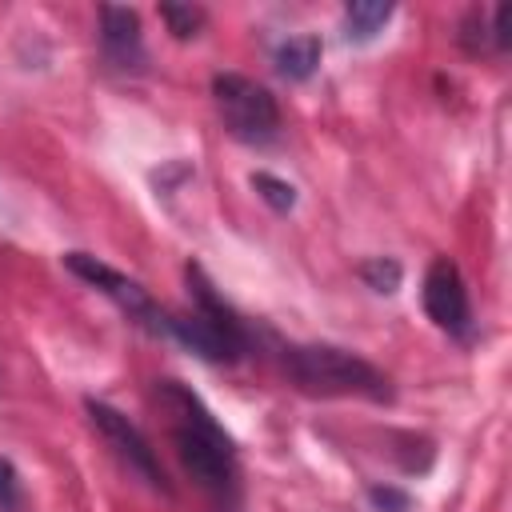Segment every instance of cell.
<instances>
[{"label": "cell", "mask_w": 512, "mask_h": 512, "mask_svg": "<svg viewBox=\"0 0 512 512\" xmlns=\"http://www.w3.org/2000/svg\"><path fill=\"white\" fill-rule=\"evenodd\" d=\"M156 400L168 416V436L172 448L184 464V472L212 496L228 500L236 492V448L232 436L216 424V416L208 412V404L184 388L180 380H160L156 384Z\"/></svg>", "instance_id": "cell-1"}, {"label": "cell", "mask_w": 512, "mask_h": 512, "mask_svg": "<svg viewBox=\"0 0 512 512\" xmlns=\"http://www.w3.org/2000/svg\"><path fill=\"white\" fill-rule=\"evenodd\" d=\"M288 376L312 396H360V400H388V376L368 364L364 356L336 348V344H288L284 348Z\"/></svg>", "instance_id": "cell-2"}, {"label": "cell", "mask_w": 512, "mask_h": 512, "mask_svg": "<svg viewBox=\"0 0 512 512\" xmlns=\"http://www.w3.org/2000/svg\"><path fill=\"white\" fill-rule=\"evenodd\" d=\"M212 100L220 108L228 136H236L244 144H268L280 136V104L264 84H256L240 72H220L212 80Z\"/></svg>", "instance_id": "cell-3"}, {"label": "cell", "mask_w": 512, "mask_h": 512, "mask_svg": "<svg viewBox=\"0 0 512 512\" xmlns=\"http://www.w3.org/2000/svg\"><path fill=\"white\" fill-rule=\"evenodd\" d=\"M88 416H92L96 432L108 440V448L128 464V472H136V476L148 480L152 488H164V492H168V480H164V468H160V460H156V448L148 444V436H144L124 412H116V408L104 404V400H88Z\"/></svg>", "instance_id": "cell-4"}, {"label": "cell", "mask_w": 512, "mask_h": 512, "mask_svg": "<svg viewBox=\"0 0 512 512\" xmlns=\"http://www.w3.org/2000/svg\"><path fill=\"white\" fill-rule=\"evenodd\" d=\"M424 312L436 328H444L448 336H468L472 332V300L464 288L460 268L448 256H436L424 272V288H420Z\"/></svg>", "instance_id": "cell-5"}, {"label": "cell", "mask_w": 512, "mask_h": 512, "mask_svg": "<svg viewBox=\"0 0 512 512\" xmlns=\"http://www.w3.org/2000/svg\"><path fill=\"white\" fill-rule=\"evenodd\" d=\"M64 264H68V272H76L84 284H92V288H100L104 296H112L124 312H132V316H136V320H144L148 328L164 332V308H156V304H152V296H148L136 280H128L124 272L108 268L104 260H96V256H88V252H68V256H64Z\"/></svg>", "instance_id": "cell-6"}, {"label": "cell", "mask_w": 512, "mask_h": 512, "mask_svg": "<svg viewBox=\"0 0 512 512\" xmlns=\"http://www.w3.org/2000/svg\"><path fill=\"white\" fill-rule=\"evenodd\" d=\"M100 44L104 56L120 68H136L144 60V32H140V16L136 8H120V4H104L100 8Z\"/></svg>", "instance_id": "cell-7"}, {"label": "cell", "mask_w": 512, "mask_h": 512, "mask_svg": "<svg viewBox=\"0 0 512 512\" xmlns=\"http://www.w3.org/2000/svg\"><path fill=\"white\" fill-rule=\"evenodd\" d=\"M320 64V40L316 36H288L280 48H276V72L288 76V80H308Z\"/></svg>", "instance_id": "cell-8"}, {"label": "cell", "mask_w": 512, "mask_h": 512, "mask_svg": "<svg viewBox=\"0 0 512 512\" xmlns=\"http://www.w3.org/2000/svg\"><path fill=\"white\" fill-rule=\"evenodd\" d=\"M388 20H392V4H380V0H352V4L344 8V36L356 40V44H364V40H372Z\"/></svg>", "instance_id": "cell-9"}, {"label": "cell", "mask_w": 512, "mask_h": 512, "mask_svg": "<svg viewBox=\"0 0 512 512\" xmlns=\"http://www.w3.org/2000/svg\"><path fill=\"white\" fill-rule=\"evenodd\" d=\"M160 20L168 24V32H172L176 40H192V36H200L208 12L196 8V4H160Z\"/></svg>", "instance_id": "cell-10"}, {"label": "cell", "mask_w": 512, "mask_h": 512, "mask_svg": "<svg viewBox=\"0 0 512 512\" xmlns=\"http://www.w3.org/2000/svg\"><path fill=\"white\" fill-rule=\"evenodd\" d=\"M400 276H404V268H400L392 256H372V260L360 264V280H364L372 292H384V296L400 288Z\"/></svg>", "instance_id": "cell-11"}, {"label": "cell", "mask_w": 512, "mask_h": 512, "mask_svg": "<svg viewBox=\"0 0 512 512\" xmlns=\"http://www.w3.org/2000/svg\"><path fill=\"white\" fill-rule=\"evenodd\" d=\"M252 188H256L260 200H268L276 212H288V208L296 204V188H292L288 180L272 176V172H256V176H252Z\"/></svg>", "instance_id": "cell-12"}, {"label": "cell", "mask_w": 512, "mask_h": 512, "mask_svg": "<svg viewBox=\"0 0 512 512\" xmlns=\"http://www.w3.org/2000/svg\"><path fill=\"white\" fill-rule=\"evenodd\" d=\"M368 496H372V504H376L380 512H408V508H412L408 492L388 488V484H384V488H380V484H376V488H368Z\"/></svg>", "instance_id": "cell-13"}, {"label": "cell", "mask_w": 512, "mask_h": 512, "mask_svg": "<svg viewBox=\"0 0 512 512\" xmlns=\"http://www.w3.org/2000/svg\"><path fill=\"white\" fill-rule=\"evenodd\" d=\"M20 500V476L12 468V460L0 456V508H12Z\"/></svg>", "instance_id": "cell-14"}, {"label": "cell", "mask_w": 512, "mask_h": 512, "mask_svg": "<svg viewBox=\"0 0 512 512\" xmlns=\"http://www.w3.org/2000/svg\"><path fill=\"white\" fill-rule=\"evenodd\" d=\"M492 40H496V48H508V44H512V4H500V8H496Z\"/></svg>", "instance_id": "cell-15"}]
</instances>
